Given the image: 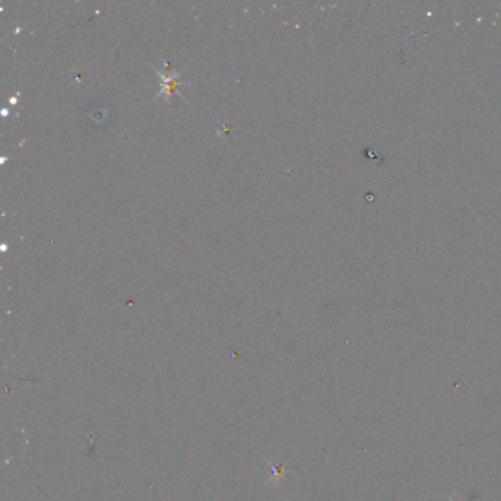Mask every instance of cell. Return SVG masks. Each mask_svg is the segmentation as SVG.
Returning <instances> with one entry per match:
<instances>
[{
    "instance_id": "obj_1",
    "label": "cell",
    "mask_w": 501,
    "mask_h": 501,
    "mask_svg": "<svg viewBox=\"0 0 501 501\" xmlns=\"http://www.w3.org/2000/svg\"><path fill=\"white\" fill-rule=\"evenodd\" d=\"M269 468H271V478H269V482L278 485L279 482L286 479L287 470H286L284 465H278V463H274V461H269Z\"/></svg>"
},
{
    "instance_id": "obj_2",
    "label": "cell",
    "mask_w": 501,
    "mask_h": 501,
    "mask_svg": "<svg viewBox=\"0 0 501 501\" xmlns=\"http://www.w3.org/2000/svg\"><path fill=\"white\" fill-rule=\"evenodd\" d=\"M448 501H456V500H454V498H450V500H448Z\"/></svg>"
}]
</instances>
